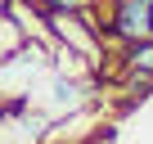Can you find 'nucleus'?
<instances>
[{
  "label": "nucleus",
  "mask_w": 153,
  "mask_h": 144,
  "mask_svg": "<svg viewBox=\"0 0 153 144\" xmlns=\"http://www.w3.org/2000/svg\"><path fill=\"white\" fill-rule=\"evenodd\" d=\"M104 32L126 50L135 41H149L153 36V23H149V0H113L108 5V23Z\"/></svg>",
  "instance_id": "nucleus-1"
},
{
  "label": "nucleus",
  "mask_w": 153,
  "mask_h": 144,
  "mask_svg": "<svg viewBox=\"0 0 153 144\" xmlns=\"http://www.w3.org/2000/svg\"><path fill=\"white\" fill-rule=\"evenodd\" d=\"M122 54H126V59H122L126 68H140V72H153V36H149V41H135V45H126Z\"/></svg>",
  "instance_id": "nucleus-2"
},
{
  "label": "nucleus",
  "mask_w": 153,
  "mask_h": 144,
  "mask_svg": "<svg viewBox=\"0 0 153 144\" xmlns=\"http://www.w3.org/2000/svg\"><path fill=\"white\" fill-rule=\"evenodd\" d=\"M122 81H126V90H131L135 99L153 95V72H140V68H126V63H122Z\"/></svg>",
  "instance_id": "nucleus-3"
},
{
  "label": "nucleus",
  "mask_w": 153,
  "mask_h": 144,
  "mask_svg": "<svg viewBox=\"0 0 153 144\" xmlns=\"http://www.w3.org/2000/svg\"><path fill=\"white\" fill-rule=\"evenodd\" d=\"M76 99H81V86L68 81V77H59L54 81V104H76Z\"/></svg>",
  "instance_id": "nucleus-4"
},
{
  "label": "nucleus",
  "mask_w": 153,
  "mask_h": 144,
  "mask_svg": "<svg viewBox=\"0 0 153 144\" xmlns=\"http://www.w3.org/2000/svg\"><path fill=\"white\" fill-rule=\"evenodd\" d=\"M41 5H45V9H72V14H76V9L95 5V0H41Z\"/></svg>",
  "instance_id": "nucleus-5"
},
{
  "label": "nucleus",
  "mask_w": 153,
  "mask_h": 144,
  "mask_svg": "<svg viewBox=\"0 0 153 144\" xmlns=\"http://www.w3.org/2000/svg\"><path fill=\"white\" fill-rule=\"evenodd\" d=\"M81 144H117V131L113 126H104V131H95L90 140H81Z\"/></svg>",
  "instance_id": "nucleus-6"
},
{
  "label": "nucleus",
  "mask_w": 153,
  "mask_h": 144,
  "mask_svg": "<svg viewBox=\"0 0 153 144\" xmlns=\"http://www.w3.org/2000/svg\"><path fill=\"white\" fill-rule=\"evenodd\" d=\"M149 23H153V0H149Z\"/></svg>",
  "instance_id": "nucleus-7"
},
{
  "label": "nucleus",
  "mask_w": 153,
  "mask_h": 144,
  "mask_svg": "<svg viewBox=\"0 0 153 144\" xmlns=\"http://www.w3.org/2000/svg\"><path fill=\"white\" fill-rule=\"evenodd\" d=\"M99 5H104V0H99Z\"/></svg>",
  "instance_id": "nucleus-8"
}]
</instances>
